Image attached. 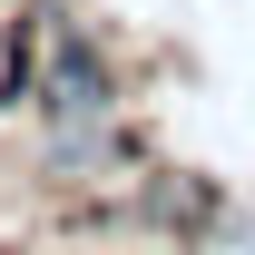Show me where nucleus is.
<instances>
[{
  "instance_id": "1",
  "label": "nucleus",
  "mask_w": 255,
  "mask_h": 255,
  "mask_svg": "<svg viewBox=\"0 0 255 255\" xmlns=\"http://www.w3.org/2000/svg\"><path fill=\"white\" fill-rule=\"evenodd\" d=\"M108 108V69L79 49V39H59V69H49V118H98Z\"/></svg>"
}]
</instances>
